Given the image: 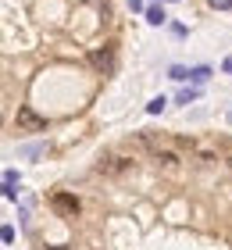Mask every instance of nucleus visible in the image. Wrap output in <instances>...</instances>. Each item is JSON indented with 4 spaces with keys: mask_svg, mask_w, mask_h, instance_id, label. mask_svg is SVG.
<instances>
[{
    "mask_svg": "<svg viewBox=\"0 0 232 250\" xmlns=\"http://www.w3.org/2000/svg\"><path fill=\"white\" fill-rule=\"evenodd\" d=\"M15 125H18L21 132H46V118H43V115H36V111H32L29 104H21V107H18Z\"/></svg>",
    "mask_w": 232,
    "mask_h": 250,
    "instance_id": "obj_1",
    "label": "nucleus"
},
{
    "mask_svg": "<svg viewBox=\"0 0 232 250\" xmlns=\"http://www.w3.org/2000/svg\"><path fill=\"white\" fill-rule=\"evenodd\" d=\"M50 208L61 214V218H75V214H79V197H75V193H54Z\"/></svg>",
    "mask_w": 232,
    "mask_h": 250,
    "instance_id": "obj_2",
    "label": "nucleus"
},
{
    "mask_svg": "<svg viewBox=\"0 0 232 250\" xmlns=\"http://www.w3.org/2000/svg\"><path fill=\"white\" fill-rule=\"evenodd\" d=\"M129 168H132V161H125V157H104V161L97 165V172L100 175H122V172H129Z\"/></svg>",
    "mask_w": 232,
    "mask_h": 250,
    "instance_id": "obj_3",
    "label": "nucleus"
},
{
    "mask_svg": "<svg viewBox=\"0 0 232 250\" xmlns=\"http://www.w3.org/2000/svg\"><path fill=\"white\" fill-rule=\"evenodd\" d=\"M154 161L165 165V168H175V165H179V154H175V150H154Z\"/></svg>",
    "mask_w": 232,
    "mask_h": 250,
    "instance_id": "obj_4",
    "label": "nucleus"
},
{
    "mask_svg": "<svg viewBox=\"0 0 232 250\" xmlns=\"http://www.w3.org/2000/svg\"><path fill=\"white\" fill-rule=\"evenodd\" d=\"M15 186H18V175H15V172H7V175H4V197H7V200H15V197H18Z\"/></svg>",
    "mask_w": 232,
    "mask_h": 250,
    "instance_id": "obj_5",
    "label": "nucleus"
},
{
    "mask_svg": "<svg viewBox=\"0 0 232 250\" xmlns=\"http://www.w3.org/2000/svg\"><path fill=\"white\" fill-rule=\"evenodd\" d=\"M211 79V68L200 64V68H190V83H207Z\"/></svg>",
    "mask_w": 232,
    "mask_h": 250,
    "instance_id": "obj_6",
    "label": "nucleus"
},
{
    "mask_svg": "<svg viewBox=\"0 0 232 250\" xmlns=\"http://www.w3.org/2000/svg\"><path fill=\"white\" fill-rule=\"evenodd\" d=\"M89 61H93V64H97V68H104V72H107V68L114 64V61H111V54H107V50H97V54H93V58H89Z\"/></svg>",
    "mask_w": 232,
    "mask_h": 250,
    "instance_id": "obj_7",
    "label": "nucleus"
},
{
    "mask_svg": "<svg viewBox=\"0 0 232 250\" xmlns=\"http://www.w3.org/2000/svg\"><path fill=\"white\" fill-rule=\"evenodd\" d=\"M168 75L175 79V83H186V79H190V68H182V64H171V68H168Z\"/></svg>",
    "mask_w": 232,
    "mask_h": 250,
    "instance_id": "obj_8",
    "label": "nucleus"
},
{
    "mask_svg": "<svg viewBox=\"0 0 232 250\" xmlns=\"http://www.w3.org/2000/svg\"><path fill=\"white\" fill-rule=\"evenodd\" d=\"M147 21H150V25H161V21H165V11H161V7H150V11H147Z\"/></svg>",
    "mask_w": 232,
    "mask_h": 250,
    "instance_id": "obj_9",
    "label": "nucleus"
},
{
    "mask_svg": "<svg viewBox=\"0 0 232 250\" xmlns=\"http://www.w3.org/2000/svg\"><path fill=\"white\" fill-rule=\"evenodd\" d=\"M165 104H168L165 97H154V100L147 104V111H150V115H161V111H165Z\"/></svg>",
    "mask_w": 232,
    "mask_h": 250,
    "instance_id": "obj_10",
    "label": "nucleus"
},
{
    "mask_svg": "<svg viewBox=\"0 0 232 250\" xmlns=\"http://www.w3.org/2000/svg\"><path fill=\"white\" fill-rule=\"evenodd\" d=\"M193 100H196V89H182V93H179V100H175V104H193Z\"/></svg>",
    "mask_w": 232,
    "mask_h": 250,
    "instance_id": "obj_11",
    "label": "nucleus"
},
{
    "mask_svg": "<svg viewBox=\"0 0 232 250\" xmlns=\"http://www.w3.org/2000/svg\"><path fill=\"white\" fill-rule=\"evenodd\" d=\"M222 68H225V72L232 75V58H225V61H222Z\"/></svg>",
    "mask_w": 232,
    "mask_h": 250,
    "instance_id": "obj_12",
    "label": "nucleus"
},
{
    "mask_svg": "<svg viewBox=\"0 0 232 250\" xmlns=\"http://www.w3.org/2000/svg\"><path fill=\"white\" fill-rule=\"evenodd\" d=\"M229 122H232V107H229Z\"/></svg>",
    "mask_w": 232,
    "mask_h": 250,
    "instance_id": "obj_13",
    "label": "nucleus"
},
{
    "mask_svg": "<svg viewBox=\"0 0 232 250\" xmlns=\"http://www.w3.org/2000/svg\"><path fill=\"white\" fill-rule=\"evenodd\" d=\"M229 168H232V157H229Z\"/></svg>",
    "mask_w": 232,
    "mask_h": 250,
    "instance_id": "obj_14",
    "label": "nucleus"
}]
</instances>
